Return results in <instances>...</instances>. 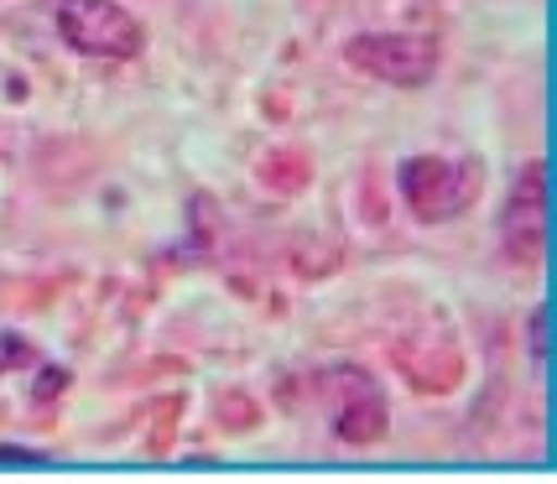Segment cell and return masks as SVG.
Instances as JSON below:
<instances>
[{
    "label": "cell",
    "mask_w": 557,
    "mask_h": 484,
    "mask_svg": "<svg viewBox=\"0 0 557 484\" xmlns=\"http://www.w3.org/2000/svg\"><path fill=\"white\" fill-rule=\"evenodd\" d=\"M344 58H349V69L396 84V89H422L437 73V42L412 37V32H364L344 48Z\"/></svg>",
    "instance_id": "cell-3"
},
{
    "label": "cell",
    "mask_w": 557,
    "mask_h": 484,
    "mask_svg": "<svg viewBox=\"0 0 557 484\" xmlns=\"http://www.w3.org/2000/svg\"><path fill=\"white\" fill-rule=\"evenodd\" d=\"M401 198L422 224H437V219H459L474 198H480V162H454V157H407L401 172Z\"/></svg>",
    "instance_id": "cell-1"
},
{
    "label": "cell",
    "mask_w": 557,
    "mask_h": 484,
    "mask_svg": "<svg viewBox=\"0 0 557 484\" xmlns=\"http://www.w3.org/2000/svg\"><path fill=\"white\" fill-rule=\"evenodd\" d=\"M32 360H37V349H32L22 334H0V375H5V370H26Z\"/></svg>",
    "instance_id": "cell-7"
},
{
    "label": "cell",
    "mask_w": 557,
    "mask_h": 484,
    "mask_svg": "<svg viewBox=\"0 0 557 484\" xmlns=\"http://www.w3.org/2000/svg\"><path fill=\"white\" fill-rule=\"evenodd\" d=\"M63 381H69L63 370H42V386H37V396H42V401H48V396H58V390H63Z\"/></svg>",
    "instance_id": "cell-8"
},
{
    "label": "cell",
    "mask_w": 557,
    "mask_h": 484,
    "mask_svg": "<svg viewBox=\"0 0 557 484\" xmlns=\"http://www.w3.org/2000/svg\"><path fill=\"white\" fill-rule=\"evenodd\" d=\"M58 32L84 58H136L146 48L141 22L115 0H58Z\"/></svg>",
    "instance_id": "cell-2"
},
{
    "label": "cell",
    "mask_w": 557,
    "mask_h": 484,
    "mask_svg": "<svg viewBox=\"0 0 557 484\" xmlns=\"http://www.w3.org/2000/svg\"><path fill=\"white\" fill-rule=\"evenodd\" d=\"M547 339H553V308L536 302L532 308V360H536V370H547Z\"/></svg>",
    "instance_id": "cell-6"
},
{
    "label": "cell",
    "mask_w": 557,
    "mask_h": 484,
    "mask_svg": "<svg viewBox=\"0 0 557 484\" xmlns=\"http://www.w3.org/2000/svg\"><path fill=\"white\" fill-rule=\"evenodd\" d=\"M500 245L516 266H536L547 250V162L521 167L500 209Z\"/></svg>",
    "instance_id": "cell-5"
},
{
    "label": "cell",
    "mask_w": 557,
    "mask_h": 484,
    "mask_svg": "<svg viewBox=\"0 0 557 484\" xmlns=\"http://www.w3.org/2000/svg\"><path fill=\"white\" fill-rule=\"evenodd\" d=\"M318 386L329 390V412H334V433L349 448L381 443L386 437V390L375 375H364L355 364H334Z\"/></svg>",
    "instance_id": "cell-4"
}]
</instances>
